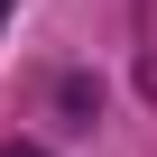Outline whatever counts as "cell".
<instances>
[{
  "label": "cell",
  "instance_id": "1",
  "mask_svg": "<svg viewBox=\"0 0 157 157\" xmlns=\"http://www.w3.org/2000/svg\"><path fill=\"white\" fill-rule=\"evenodd\" d=\"M0 157H37V148H0Z\"/></svg>",
  "mask_w": 157,
  "mask_h": 157
},
{
  "label": "cell",
  "instance_id": "2",
  "mask_svg": "<svg viewBox=\"0 0 157 157\" xmlns=\"http://www.w3.org/2000/svg\"><path fill=\"white\" fill-rule=\"evenodd\" d=\"M0 19H10V0H0Z\"/></svg>",
  "mask_w": 157,
  "mask_h": 157
}]
</instances>
